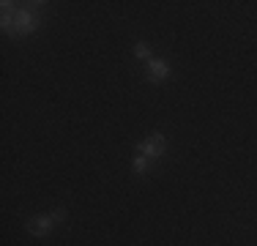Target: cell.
Returning a JSON list of instances; mask_svg holds the SVG:
<instances>
[{
    "label": "cell",
    "mask_w": 257,
    "mask_h": 246,
    "mask_svg": "<svg viewBox=\"0 0 257 246\" xmlns=\"http://www.w3.org/2000/svg\"><path fill=\"white\" fill-rule=\"evenodd\" d=\"M164 151H167V140H164L162 132H154L148 140H143V143L137 145V153L145 159H159Z\"/></svg>",
    "instance_id": "2"
},
{
    "label": "cell",
    "mask_w": 257,
    "mask_h": 246,
    "mask_svg": "<svg viewBox=\"0 0 257 246\" xmlns=\"http://www.w3.org/2000/svg\"><path fill=\"white\" fill-rule=\"evenodd\" d=\"M17 11H20V9H14V3H3V17H0L3 28L11 30V25H14V20H17Z\"/></svg>",
    "instance_id": "5"
},
{
    "label": "cell",
    "mask_w": 257,
    "mask_h": 246,
    "mask_svg": "<svg viewBox=\"0 0 257 246\" xmlns=\"http://www.w3.org/2000/svg\"><path fill=\"white\" fill-rule=\"evenodd\" d=\"M170 77V66L164 60H148V79L151 82H162Z\"/></svg>",
    "instance_id": "4"
},
{
    "label": "cell",
    "mask_w": 257,
    "mask_h": 246,
    "mask_svg": "<svg viewBox=\"0 0 257 246\" xmlns=\"http://www.w3.org/2000/svg\"><path fill=\"white\" fill-rule=\"evenodd\" d=\"M132 167H134V172H137V175H143V172L148 170V159L137 153V156H134V162H132Z\"/></svg>",
    "instance_id": "7"
},
{
    "label": "cell",
    "mask_w": 257,
    "mask_h": 246,
    "mask_svg": "<svg viewBox=\"0 0 257 246\" xmlns=\"http://www.w3.org/2000/svg\"><path fill=\"white\" fill-rule=\"evenodd\" d=\"M36 28H39V14H36V9H30V6H25V9H20V11H17V20H14V25H11V30H14L17 36L33 33Z\"/></svg>",
    "instance_id": "1"
},
{
    "label": "cell",
    "mask_w": 257,
    "mask_h": 246,
    "mask_svg": "<svg viewBox=\"0 0 257 246\" xmlns=\"http://www.w3.org/2000/svg\"><path fill=\"white\" fill-rule=\"evenodd\" d=\"M63 219H66V211H63V208H60V211H55L52 216L30 219V221H28V232H30V235H39V238H41V235H47V232L55 227V221H63Z\"/></svg>",
    "instance_id": "3"
},
{
    "label": "cell",
    "mask_w": 257,
    "mask_h": 246,
    "mask_svg": "<svg viewBox=\"0 0 257 246\" xmlns=\"http://www.w3.org/2000/svg\"><path fill=\"white\" fill-rule=\"evenodd\" d=\"M134 55H137L140 60H154V58H151V49H148V44H145V41H137V47H134Z\"/></svg>",
    "instance_id": "6"
}]
</instances>
